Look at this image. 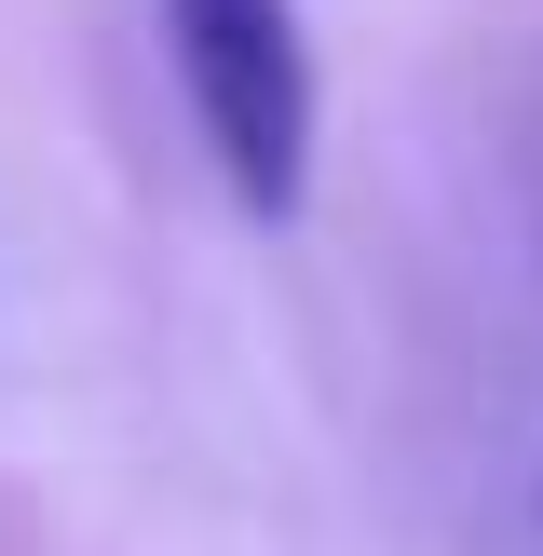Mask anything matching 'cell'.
I'll return each mask as SVG.
<instances>
[{
    "mask_svg": "<svg viewBox=\"0 0 543 556\" xmlns=\"http://www.w3.org/2000/svg\"><path fill=\"white\" fill-rule=\"evenodd\" d=\"M163 54H177L190 136L231 177V204L299 217L313 204V136H326V81H313L299 0H163Z\"/></svg>",
    "mask_w": 543,
    "mask_h": 556,
    "instance_id": "1",
    "label": "cell"
}]
</instances>
